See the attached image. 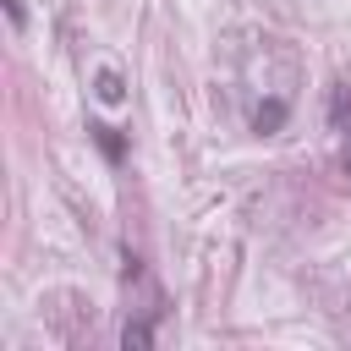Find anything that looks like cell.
Masks as SVG:
<instances>
[{
  "label": "cell",
  "mask_w": 351,
  "mask_h": 351,
  "mask_svg": "<svg viewBox=\"0 0 351 351\" xmlns=\"http://www.w3.org/2000/svg\"><path fill=\"white\" fill-rule=\"evenodd\" d=\"M329 121H335L340 132L351 126V88H346V82H335V88H329Z\"/></svg>",
  "instance_id": "6da1fadb"
},
{
  "label": "cell",
  "mask_w": 351,
  "mask_h": 351,
  "mask_svg": "<svg viewBox=\"0 0 351 351\" xmlns=\"http://www.w3.org/2000/svg\"><path fill=\"white\" fill-rule=\"evenodd\" d=\"M280 121H285V104H280V99H269V104L252 110V126H258V132H274Z\"/></svg>",
  "instance_id": "7a4b0ae2"
},
{
  "label": "cell",
  "mask_w": 351,
  "mask_h": 351,
  "mask_svg": "<svg viewBox=\"0 0 351 351\" xmlns=\"http://www.w3.org/2000/svg\"><path fill=\"white\" fill-rule=\"evenodd\" d=\"M148 340H154V324H126V335H121V346H126V351H143Z\"/></svg>",
  "instance_id": "3957f363"
},
{
  "label": "cell",
  "mask_w": 351,
  "mask_h": 351,
  "mask_svg": "<svg viewBox=\"0 0 351 351\" xmlns=\"http://www.w3.org/2000/svg\"><path fill=\"white\" fill-rule=\"evenodd\" d=\"M99 99H104V104L121 99V77H115V71H99Z\"/></svg>",
  "instance_id": "277c9868"
},
{
  "label": "cell",
  "mask_w": 351,
  "mask_h": 351,
  "mask_svg": "<svg viewBox=\"0 0 351 351\" xmlns=\"http://www.w3.org/2000/svg\"><path fill=\"white\" fill-rule=\"evenodd\" d=\"M93 137H99V148H104L110 159H121V137H115L110 126H93Z\"/></svg>",
  "instance_id": "5b68a950"
},
{
  "label": "cell",
  "mask_w": 351,
  "mask_h": 351,
  "mask_svg": "<svg viewBox=\"0 0 351 351\" xmlns=\"http://www.w3.org/2000/svg\"><path fill=\"white\" fill-rule=\"evenodd\" d=\"M5 16H11V22H22V0H5Z\"/></svg>",
  "instance_id": "8992f818"
}]
</instances>
